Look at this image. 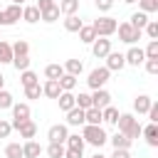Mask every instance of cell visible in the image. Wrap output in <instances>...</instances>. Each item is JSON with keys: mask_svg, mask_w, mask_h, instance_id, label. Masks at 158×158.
Wrapping results in <instances>:
<instances>
[{"mask_svg": "<svg viewBox=\"0 0 158 158\" xmlns=\"http://www.w3.org/2000/svg\"><path fill=\"white\" fill-rule=\"evenodd\" d=\"M116 126H118V133H123L126 138H131V141H136V138H141V123H138V118L133 116V114H118V118H116Z\"/></svg>", "mask_w": 158, "mask_h": 158, "instance_id": "obj_1", "label": "cell"}, {"mask_svg": "<svg viewBox=\"0 0 158 158\" xmlns=\"http://www.w3.org/2000/svg\"><path fill=\"white\" fill-rule=\"evenodd\" d=\"M81 138H84V143L94 146L96 151H101V146L109 143V133L104 131V126H89V123H84L81 126Z\"/></svg>", "mask_w": 158, "mask_h": 158, "instance_id": "obj_2", "label": "cell"}, {"mask_svg": "<svg viewBox=\"0 0 158 158\" xmlns=\"http://www.w3.org/2000/svg\"><path fill=\"white\" fill-rule=\"evenodd\" d=\"M91 27H94L96 37H111V35H116L118 22H116V17H111V15H99V17L91 22Z\"/></svg>", "mask_w": 158, "mask_h": 158, "instance_id": "obj_3", "label": "cell"}, {"mask_svg": "<svg viewBox=\"0 0 158 158\" xmlns=\"http://www.w3.org/2000/svg\"><path fill=\"white\" fill-rule=\"evenodd\" d=\"M109 77H111V72H109L106 67H94V69L89 72V77H86V86H89L91 91L104 89L106 81H109Z\"/></svg>", "mask_w": 158, "mask_h": 158, "instance_id": "obj_4", "label": "cell"}, {"mask_svg": "<svg viewBox=\"0 0 158 158\" xmlns=\"http://www.w3.org/2000/svg\"><path fill=\"white\" fill-rule=\"evenodd\" d=\"M116 32H118V40H121L123 44H131V47L143 37V32H141V30H133V27L128 25V20H126V22H118Z\"/></svg>", "mask_w": 158, "mask_h": 158, "instance_id": "obj_5", "label": "cell"}, {"mask_svg": "<svg viewBox=\"0 0 158 158\" xmlns=\"http://www.w3.org/2000/svg\"><path fill=\"white\" fill-rule=\"evenodd\" d=\"M10 111H12V121H10V123H12V131H15V128H17V126H20L22 121H27V118H30V114H32V111H30V104H27V101L12 104V106H10Z\"/></svg>", "mask_w": 158, "mask_h": 158, "instance_id": "obj_6", "label": "cell"}, {"mask_svg": "<svg viewBox=\"0 0 158 158\" xmlns=\"http://www.w3.org/2000/svg\"><path fill=\"white\" fill-rule=\"evenodd\" d=\"M67 136H69V126H67V123H54V126L47 128V138H49V143H64Z\"/></svg>", "mask_w": 158, "mask_h": 158, "instance_id": "obj_7", "label": "cell"}, {"mask_svg": "<svg viewBox=\"0 0 158 158\" xmlns=\"http://www.w3.org/2000/svg\"><path fill=\"white\" fill-rule=\"evenodd\" d=\"M109 52H111V40H109V37H96V40L91 42V54H94L96 59H104Z\"/></svg>", "mask_w": 158, "mask_h": 158, "instance_id": "obj_8", "label": "cell"}, {"mask_svg": "<svg viewBox=\"0 0 158 158\" xmlns=\"http://www.w3.org/2000/svg\"><path fill=\"white\" fill-rule=\"evenodd\" d=\"M104 59H106V64H104V67H106L109 72H121V69L126 67L123 52H114V49H111V52H109V54H106Z\"/></svg>", "mask_w": 158, "mask_h": 158, "instance_id": "obj_9", "label": "cell"}, {"mask_svg": "<svg viewBox=\"0 0 158 158\" xmlns=\"http://www.w3.org/2000/svg\"><path fill=\"white\" fill-rule=\"evenodd\" d=\"M123 59H126V67H141L146 62V54L141 47H128V52H123Z\"/></svg>", "mask_w": 158, "mask_h": 158, "instance_id": "obj_10", "label": "cell"}, {"mask_svg": "<svg viewBox=\"0 0 158 158\" xmlns=\"http://www.w3.org/2000/svg\"><path fill=\"white\" fill-rule=\"evenodd\" d=\"M109 104H111V94H109L106 89L91 91V106H94V109H106Z\"/></svg>", "mask_w": 158, "mask_h": 158, "instance_id": "obj_11", "label": "cell"}, {"mask_svg": "<svg viewBox=\"0 0 158 158\" xmlns=\"http://www.w3.org/2000/svg\"><path fill=\"white\" fill-rule=\"evenodd\" d=\"M141 136L146 138V143L151 148H158V123H146L141 128Z\"/></svg>", "mask_w": 158, "mask_h": 158, "instance_id": "obj_12", "label": "cell"}, {"mask_svg": "<svg viewBox=\"0 0 158 158\" xmlns=\"http://www.w3.org/2000/svg\"><path fill=\"white\" fill-rule=\"evenodd\" d=\"M2 15H5V25H15L17 20H22V5L10 2V5L2 10Z\"/></svg>", "mask_w": 158, "mask_h": 158, "instance_id": "obj_13", "label": "cell"}, {"mask_svg": "<svg viewBox=\"0 0 158 158\" xmlns=\"http://www.w3.org/2000/svg\"><path fill=\"white\" fill-rule=\"evenodd\" d=\"M15 131H20V138L30 141V138H35V136H37V123H35L32 118H27V121H22Z\"/></svg>", "mask_w": 158, "mask_h": 158, "instance_id": "obj_14", "label": "cell"}, {"mask_svg": "<svg viewBox=\"0 0 158 158\" xmlns=\"http://www.w3.org/2000/svg\"><path fill=\"white\" fill-rule=\"evenodd\" d=\"M40 153H42V146L35 138H30V141L22 143V158H40Z\"/></svg>", "mask_w": 158, "mask_h": 158, "instance_id": "obj_15", "label": "cell"}, {"mask_svg": "<svg viewBox=\"0 0 158 158\" xmlns=\"http://www.w3.org/2000/svg\"><path fill=\"white\" fill-rule=\"evenodd\" d=\"M62 94V89H59V81L57 79H47L44 84H42V96H47V99H57Z\"/></svg>", "mask_w": 158, "mask_h": 158, "instance_id": "obj_16", "label": "cell"}, {"mask_svg": "<svg viewBox=\"0 0 158 158\" xmlns=\"http://www.w3.org/2000/svg\"><path fill=\"white\" fill-rule=\"evenodd\" d=\"M151 104H153V99H151L148 94H138V96L133 99V111L141 116V114H146V111L151 109Z\"/></svg>", "mask_w": 158, "mask_h": 158, "instance_id": "obj_17", "label": "cell"}, {"mask_svg": "<svg viewBox=\"0 0 158 158\" xmlns=\"http://www.w3.org/2000/svg\"><path fill=\"white\" fill-rule=\"evenodd\" d=\"M148 20H151V17H148L146 12H141V10H136V12H133V15L128 17V25H131L133 30H141V32H143V27L148 25Z\"/></svg>", "mask_w": 158, "mask_h": 158, "instance_id": "obj_18", "label": "cell"}, {"mask_svg": "<svg viewBox=\"0 0 158 158\" xmlns=\"http://www.w3.org/2000/svg\"><path fill=\"white\" fill-rule=\"evenodd\" d=\"M74 96H77L74 91H62V94L57 96V104H59V109H62L64 114H67L69 109H74V106H77V104H74Z\"/></svg>", "mask_w": 158, "mask_h": 158, "instance_id": "obj_19", "label": "cell"}, {"mask_svg": "<svg viewBox=\"0 0 158 158\" xmlns=\"http://www.w3.org/2000/svg\"><path fill=\"white\" fill-rule=\"evenodd\" d=\"M67 126H84V109L74 106L67 111Z\"/></svg>", "mask_w": 158, "mask_h": 158, "instance_id": "obj_20", "label": "cell"}, {"mask_svg": "<svg viewBox=\"0 0 158 158\" xmlns=\"http://www.w3.org/2000/svg\"><path fill=\"white\" fill-rule=\"evenodd\" d=\"M59 15L69 17V15H77L79 12V0H59Z\"/></svg>", "mask_w": 158, "mask_h": 158, "instance_id": "obj_21", "label": "cell"}, {"mask_svg": "<svg viewBox=\"0 0 158 158\" xmlns=\"http://www.w3.org/2000/svg\"><path fill=\"white\" fill-rule=\"evenodd\" d=\"M62 67H64V74H72V77H79L84 72V62L81 59H67Z\"/></svg>", "mask_w": 158, "mask_h": 158, "instance_id": "obj_22", "label": "cell"}, {"mask_svg": "<svg viewBox=\"0 0 158 158\" xmlns=\"http://www.w3.org/2000/svg\"><path fill=\"white\" fill-rule=\"evenodd\" d=\"M84 123H89V126H101L104 121H101V109H86L84 111Z\"/></svg>", "mask_w": 158, "mask_h": 158, "instance_id": "obj_23", "label": "cell"}, {"mask_svg": "<svg viewBox=\"0 0 158 158\" xmlns=\"http://www.w3.org/2000/svg\"><path fill=\"white\" fill-rule=\"evenodd\" d=\"M109 143H111L114 148H126V151H131V143H133V141H131V138H126L123 133H118V131H116L114 136H109Z\"/></svg>", "mask_w": 158, "mask_h": 158, "instance_id": "obj_24", "label": "cell"}, {"mask_svg": "<svg viewBox=\"0 0 158 158\" xmlns=\"http://www.w3.org/2000/svg\"><path fill=\"white\" fill-rule=\"evenodd\" d=\"M22 20L30 22V25L40 22V10H37L35 5H22Z\"/></svg>", "mask_w": 158, "mask_h": 158, "instance_id": "obj_25", "label": "cell"}, {"mask_svg": "<svg viewBox=\"0 0 158 158\" xmlns=\"http://www.w3.org/2000/svg\"><path fill=\"white\" fill-rule=\"evenodd\" d=\"M81 25H84V20H81L79 15H69V17H64V30H67V32H79Z\"/></svg>", "mask_w": 158, "mask_h": 158, "instance_id": "obj_26", "label": "cell"}, {"mask_svg": "<svg viewBox=\"0 0 158 158\" xmlns=\"http://www.w3.org/2000/svg\"><path fill=\"white\" fill-rule=\"evenodd\" d=\"M77 79H79V77H72V74H62L57 81H59V89H62V91H74V89H77Z\"/></svg>", "mask_w": 158, "mask_h": 158, "instance_id": "obj_27", "label": "cell"}, {"mask_svg": "<svg viewBox=\"0 0 158 158\" xmlns=\"http://www.w3.org/2000/svg\"><path fill=\"white\" fill-rule=\"evenodd\" d=\"M116 118H118V109L116 106H106V109H101V121L104 123H111V126H116Z\"/></svg>", "mask_w": 158, "mask_h": 158, "instance_id": "obj_28", "label": "cell"}, {"mask_svg": "<svg viewBox=\"0 0 158 158\" xmlns=\"http://www.w3.org/2000/svg\"><path fill=\"white\" fill-rule=\"evenodd\" d=\"M64 146L67 148H74V151H84V138H81V133H69L67 136V141H64Z\"/></svg>", "mask_w": 158, "mask_h": 158, "instance_id": "obj_29", "label": "cell"}, {"mask_svg": "<svg viewBox=\"0 0 158 158\" xmlns=\"http://www.w3.org/2000/svg\"><path fill=\"white\" fill-rule=\"evenodd\" d=\"M77 35H79V40H81L84 44H91V42L96 40V32H94V27H91V25H81V30H79Z\"/></svg>", "mask_w": 158, "mask_h": 158, "instance_id": "obj_30", "label": "cell"}, {"mask_svg": "<svg viewBox=\"0 0 158 158\" xmlns=\"http://www.w3.org/2000/svg\"><path fill=\"white\" fill-rule=\"evenodd\" d=\"M20 84H22V89L25 86H32V84H40V77L32 69H25V72H20Z\"/></svg>", "mask_w": 158, "mask_h": 158, "instance_id": "obj_31", "label": "cell"}, {"mask_svg": "<svg viewBox=\"0 0 158 158\" xmlns=\"http://www.w3.org/2000/svg\"><path fill=\"white\" fill-rule=\"evenodd\" d=\"M12 62V44L0 40V64H10Z\"/></svg>", "mask_w": 158, "mask_h": 158, "instance_id": "obj_32", "label": "cell"}, {"mask_svg": "<svg viewBox=\"0 0 158 158\" xmlns=\"http://www.w3.org/2000/svg\"><path fill=\"white\" fill-rule=\"evenodd\" d=\"M62 74H64V67L57 64V62H52V64L44 67V77H47V79H59Z\"/></svg>", "mask_w": 158, "mask_h": 158, "instance_id": "obj_33", "label": "cell"}, {"mask_svg": "<svg viewBox=\"0 0 158 158\" xmlns=\"http://www.w3.org/2000/svg\"><path fill=\"white\" fill-rule=\"evenodd\" d=\"M74 104L79 106V109H91V94L89 91H79V96H74Z\"/></svg>", "mask_w": 158, "mask_h": 158, "instance_id": "obj_34", "label": "cell"}, {"mask_svg": "<svg viewBox=\"0 0 158 158\" xmlns=\"http://www.w3.org/2000/svg\"><path fill=\"white\" fill-rule=\"evenodd\" d=\"M64 151H67L64 143H49L47 146V156L49 158H64Z\"/></svg>", "mask_w": 158, "mask_h": 158, "instance_id": "obj_35", "label": "cell"}, {"mask_svg": "<svg viewBox=\"0 0 158 158\" xmlns=\"http://www.w3.org/2000/svg\"><path fill=\"white\" fill-rule=\"evenodd\" d=\"M5 158H22V143H7L5 146Z\"/></svg>", "mask_w": 158, "mask_h": 158, "instance_id": "obj_36", "label": "cell"}, {"mask_svg": "<svg viewBox=\"0 0 158 158\" xmlns=\"http://www.w3.org/2000/svg\"><path fill=\"white\" fill-rule=\"evenodd\" d=\"M138 2V10L151 15V12H158V0H136Z\"/></svg>", "mask_w": 158, "mask_h": 158, "instance_id": "obj_37", "label": "cell"}, {"mask_svg": "<svg viewBox=\"0 0 158 158\" xmlns=\"http://www.w3.org/2000/svg\"><path fill=\"white\" fill-rule=\"evenodd\" d=\"M40 20H42V22H57V20H59V7L54 5V7L44 10V12H40Z\"/></svg>", "mask_w": 158, "mask_h": 158, "instance_id": "obj_38", "label": "cell"}, {"mask_svg": "<svg viewBox=\"0 0 158 158\" xmlns=\"http://www.w3.org/2000/svg\"><path fill=\"white\" fill-rule=\"evenodd\" d=\"M17 72H25V69H30V54H22V57H12V62H10Z\"/></svg>", "mask_w": 158, "mask_h": 158, "instance_id": "obj_39", "label": "cell"}, {"mask_svg": "<svg viewBox=\"0 0 158 158\" xmlns=\"http://www.w3.org/2000/svg\"><path fill=\"white\" fill-rule=\"evenodd\" d=\"M22 54H30V44L25 40H17L12 44V57H22Z\"/></svg>", "mask_w": 158, "mask_h": 158, "instance_id": "obj_40", "label": "cell"}, {"mask_svg": "<svg viewBox=\"0 0 158 158\" xmlns=\"http://www.w3.org/2000/svg\"><path fill=\"white\" fill-rule=\"evenodd\" d=\"M143 54H146V59H158V40H148Z\"/></svg>", "mask_w": 158, "mask_h": 158, "instance_id": "obj_41", "label": "cell"}, {"mask_svg": "<svg viewBox=\"0 0 158 158\" xmlns=\"http://www.w3.org/2000/svg\"><path fill=\"white\" fill-rule=\"evenodd\" d=\"M40 96H42V84H32V86H25V99L35 101V99H40Z\"/></svg>", "mask_w": 158, "mask_h": 158, "instance_id": "obj_42", "label": "cell"}, {"mask_svg": "<svg viewBox=\"0 0 158 158\" xmlns=\"http://www.w3.org/2000/svg\"><path fill=\"white\" fill-rule=\"evenodd\" d=\"M15 104V99H12V94L7 91V89H0V111H5V109H10Z\"/></svg>", "mask_w": 158, "mask_h": 158, "instance_id": "obj_43", "label": "cell"}, {"mask_svg": "<svg viewBox=\"0 0 158 158\" xmlns=\"http://www.w3.org/2000/svg\"><path fill=\"white\" fill-rule=\"evenodd\" d=\"M143 32L148 35V40H158V20H148V25L143 27Z\"/></svg>", "mask_w": 158, "mask_h": 158, "instance_id": "obj_44", "label": "cell"}, {"mask_svg": "<svg viewBox=\"0 0 158 158\" xmlns=\"http://www.w3.org/2000/svg\"><path fill=\"white\" fill-rule=\"evenodd\" d=\"M12 133V123L7 118H0V138H7Z\"/></svg>", "mask_w": 158, "mask_h": 158, "instance_id": "obj_45", "label": "cell"}, {"mask_svg": "<svg viewBox=\"0 0 158 158\" xmlns=\"http://www.w3.org/2000/svg\"><path fill=\"white\" fill-rule=\"evenodd\" d=\"M146 116H148V123H158V104L156 101L151 104V109L146 111Z\"/></svg>", "mask_w": 158, "mask_h": 158, "instance_id": "obj_46", "label": "cell"}, {"mask_svg": "<svg viewBox=\"0 0 158 158\" xmlns=\"http://www.w3.org/2000/svg\"><path fill=\"white\" fill-rule=\"evenodd\" d=\"M94 5H96L99 12H109L114 7V0H94Z\"/></svg>", "mask_w": 158, "mask_h": 158, "instance_id": "obj_47", "label": "cell"}, {"mask_svg": "<svg viewBox=\"0 0 158 158\" xmlns=\"http://www.w3.org/2000/svg\"><path fill=\"white\" fill-rule=\"evenodd\" d=\"M143 67H146V72H148V74H158V59H146V62H143Z\"/></svg>", "mask_w": 158, "mask_h": 158, "instance_id": "obj_48", "label": "cell"}, {"mask_svg": "<svg viewBox=\"0 0 158 158\" xmlns=\"http://www.w3.org/2000/svg\"><path fill=\"white\" fill-rule=\"evenodd\" d=\"M54 5H57L54 0H37V5H35V7H37L40 12H44V10H49V7H54Z\"/></svg>", "mask_w": 158, "mask_h": 158, "instance_id": "obj_49", "label": "cell"}, {"mask_svg": "<svg viewBox=\"0 0 158 158\" xmlns=\"http://www.w3.org/2000/svg\"><path fill=\"white\" fill-rule=\"evenodd\" d=\"M109 158H131V151H126V148H114V153H111Z\"/></svg>", "mask_w": 158, "mask_h": 158, "instance_id": "obj_50", "label": "cell"}, {"mask_svg": "<svg viewBox=\"0 0 158 158\" xmlns=\"http://www.w3.org/2000/svg\"><path fill=\"white\" fill-rule=\"evenodd\" d=\"M64 158H84V151H74V148H67V151H64Z\"/></svg>", "mask_w": 158, "mask_h": 158, "instance_id": "obj_51", "label": "cell"}, {"mask_svg": "<svg viewBox=\"0 0 158 158\" xmlns=\"http://www.w3.org/2000/svg\"><path fill=\"white\" fill-rule=\"evenodd\" d=\"M0 27H7V25H5V15H2V10H0Z\"/></svg>", "mask_w": 158, "mask_h": 158, "instance_id": "obj_52", "label": "cell"}, {"mask_svg": "<svg viewBox=\"0 0 158 158\" xmlns=\"http://www.w3.org/2000/svg\"><path fill=\"white\" fill-rule=\"evenodd\" d=\"M91 158H109V156H104V153H101V151H96V153H94V156H91Z\"/></svg>", "mask_w": 158, "mask_h": 158, "instance_id": "obj_53", "label": "cell"}, {"mask_svg": "<svg viewBox=\"0 0 158 158\" xmlns=\"http://www.w3.org/2000/svg\"><path fill=\"white\" fill-rule=\"evenodd\" d=\"M0 89H5V77H2V72H0Z\"/></svg>", "mask_w": 158, "mask_h": 158, "instance_id": "obj_54", "label": "cell"}, {"mask_svg": "<svg viewBox=\"0 0 158 158\" xmlns=\"http://www.w3.org/2000/svg\"><path fill=\"white\" fill-rule=\"evenodd\" d=\"M12 2H15V5H25L27 0H12Z\"/></svg>", "mask_w": 158, "mask_h": 158, "instance_id": "obj_55", "label": "cell"}, {"mask_svg": "<svg viewBox=\"0 0 158 158\" xmlns=\"http://www.w3.org/2000/svg\"><path fill=\"white\" fill-rule=\"evenodd\" d=\"M123 2H126V5H133V2H136V0H123Z\"/></svg>", "mask_w": 158, "mask_h": 158, "instance_id": "obj_56", "label": "cell"}, {"mask_svg": "<svg viewBox=\"0 0 158 158\" xmlns=\"http://www.w3.org/2000/svg\"><path fill=\"white\" fill-rule=\"evenodd\" d=\"M0 40H2V35H0Z\"/></svg>", "mask_w": 158, "mask_h": 158, "instance_id": "obj_57", "label": "cell"}]
</instances>
